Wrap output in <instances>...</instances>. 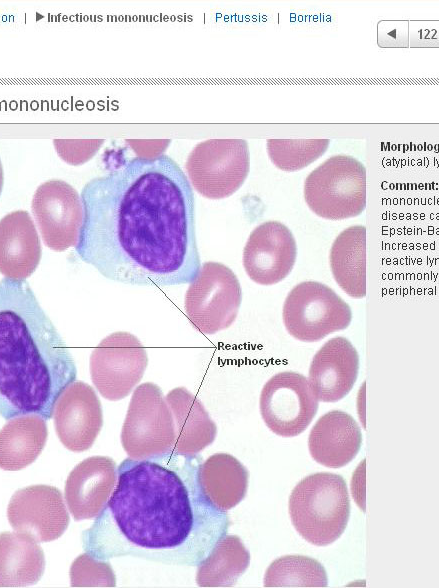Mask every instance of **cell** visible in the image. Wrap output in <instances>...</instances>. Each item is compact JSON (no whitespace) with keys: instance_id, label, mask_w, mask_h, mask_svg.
Listing matches in <instances>:
<instances>
[{"instance_id":"cell-8","label":"cell","mask_w":439,"mask_h":588,"mask_svg":"<svg viewBox=\"0 0 439 588\" xmlns=\"http://www.w3.org/2000/svg\"><path fill=\"white\" fill-rule=\"evenodd\" d=\"M175 426L170 407L152 382L138 385L129 402L121 430V444L132 459L172 452Z\"/></svg>"},{"instance_id":"cell-31","label":"cell","mask_w":439,"mask_h":588,"mask_svg":"<svg viewBox=\"0 0 439 588\" xmlns=\"http://www.w3.org/2000/svg\"><path fill=\"white\" fill-rule=\"evenodd\" d=\"M2 187H3V169H2V164L0 161V194L2 191Z\"/></svg>"},{"instance_id":"cell-29","label":"cell","mask_w":439,"mask_h":588,"mask_svg":"<svg viewBox=\"0 0 439 588\" xmlns=\"http://www.w3.org/2000/svg\"><path fill=\"white\" fill-rule=\"evenodd\" d=\"M103 139H54L53 144L61 159L71 165L90 160L103 144Z\"/></svg>"},{"instance_id":"cell-26","label":"cell","mask_w":439,"mask_h":588,"mask_svg":"<svg viewBox=\"0 0 439 588\" xmlns=\"http://www.w3.org/2000/svg\"><path fill=\"white\" fill-rule=\"evenodd\" d=\"M328 578L323 565L304 555H286L267 568L264 586L268 588H324Z\"/></svg>"},{"instance_id":"cell-6","label":"cell","mask_w":439,"mask_h":588,"mask_svg":"<svg viewBox=\"0 0 439 588\" xmlns=\"http://www.w3.org/2000/svg\"><path fill=\"white\" fill-rule=\"evenodd\" d=\"M241 301L235 273L222 263L205 262L185 293V314L194 329L213 335L234 323Z\"/></svg>"},{"instance_id":"cell-1","label":"cell","mask_w":439,"mask_h":588,"mask_svg":"<svg viewBox=\"0 0 439 588\" xmlns=\"http://www.w3.org/2000/svg\"><path fill=\"white\" fill-rule=\"evenodd\" d=\"M81 199L76 252L105 278L167 287L197 276L193 190L169 156L123 159L89 181Z\"/></svg>"},{"instance_id":"cell-15","label":"cell","mask_w":439,"mask_h":588,"mask_svg":"<svg viewBox=\"0 0 439 588\" xmlns=\"http://www.w3.org/2000/svg\"><path fill=\"white\" fill-rule=\"evenodd\" d=\"M52 417L58 438L73 452L89 449L103 425L102 407L94 389L77 380L58 397Z\"/></svg>"},{"instance_id":"cell-7","label":"cell","mask_w":439,"mask_h":588,"mask_svg":"<svg viewBox=\"0 0 439 588\" xmlns=\"http://www.w3.org/2000/svg\"><path fill=\"white\" fill-rule=\"evenodd\" d=\"M185 170L190 185L203 197L224 199L241 188L250 170L244 139H209L189 153Z\"/></svg>"},{"instance_id":"cell-9","label":"cell","mask_w":439,"mask_h":588,"mask_svg":"<svg viewBox=\"0 0 439 588\" xmlns=\"http://www.w3.org/2000/svg\"><path fill=\"white\" fill-rule=\"evenodd\" d=\"M282 319L288 333L302 342H317L346 329L352 321L350 306L329 286L304 281L285 298Z\"/></svg>"},{"instance_id":"cell-13","label":"cell","mask_w":439,"mask_h":588,"mask_svg":"<svg viewBox=\"0 0 439 588\" xmlns=\"http://www.w3.org/2000/svg\"><path fill=\"white\" fill-rule=\"evenodd\" d=\"M7 517L14 531L36 542L59 538L70 521L61 492L48 485L29 486L15 492L8 504Z\"/></svg>"},{"instance_id":"cell-11","label":"cell","mask_w":439,"mask_h":588,"mask_svg":"<svg viewBox=\"0 0 439 588\" xmlns=\"http://www.w3.org/2000/svg\"><path fill=\"white\" fill-rule=\"evenodd\" d=\"M318 402L305 376L283 371L264 384L259 408L263 421L273 433L295 437L313 420Z\"/></svg>"},{"instance_id":"cell-28","label":"cell","mask_w":439,"mask_h":588,"mask_svg":"<svg viewBox=\"0 0 439 588\" xmlns=\"http://www.w3.org/2000/svg\"><path fill=\"white\" fill-rule=\"evenodd\" d=\"M70 580L72 587H114L116 582L110 563L87 552L72 563Z\"/></svg>"},{"instance_id":"cell-24","label":"cell","mask_w":439,"mask_h":588,"mask_svg":"<svg viewBox=\"0 0 439 588\" xmlns=\"http://www.w3.org/2000/svg\"><path fill=\"white\" fill-rule=\"evenodd\" d=\"M44 568V553L33 538L16 531L0 534V587L35 584Z\"/></svg>"},{"instance_id":"cell-25","label":"cell","mask_w":439,"mask_h":588,"mask_svg":"<svg viewBox=\"0 0 439 588\" xmlns=\"http://www.w3.org/2000/svg\"><path fill=\"white\" fill-rule=\"evenodd\" d=\"M250 564V553L242 540L225 534L197 564L196 582L200 587H231Z\"/></svg>"},{"instance_id":"cell-21","label":"cell","mask_w":439,"mask_h":588,"mask_svg":"<svg viewBox=\"0 0 439 588\" xmlns=\"http://www.w3.org/2000/svg\"><path fill=\"white\" fill-rule=\"evenodd\" d=\"M198 481L207 499L219 510L227 511L244 499L249 472L232 455L216 453L200 462Z\"/></svg>"},{"instance_id":"cell-2","label":"cell","mask_w":439,"mask_h":588,"mask_svg":"<svg viewBox=\"0 0 439 588\" xmlns=\"http://www.w3.org/2000/svg\"><path fill=\"white\" fill-rule=\"evenodd\" d=\"M201 461L173 452L124 459L105 507L83 532L84 550L99 560L133 556L197 566L230 525L199 485Z\"/></svg>"},{"instance_id":"cell-16","label":"cell","mask_w":439,"mask_h":588,"mask_svg":"<svg viewBox=\"0 0 439 588\" xmlns=\"http://www.w3.org/2000/svg\"><path fill=\"white\" fill-rule=\"evenodd\" d=\"M359 354L345 337L326 341L309 367L308 383L318 401L337 402L353 388L359 372Z\"/></svg>"},{"instance_id":"cell-19","label":"cell","mask_w":439,"mask_h":588,"mask_svg":"<svg viewBox=\"0 0 439 588\" xmlns=\"http://www.w3.org/2000/svg\"><path fill=\"white\" fill-rule=\"evenodd\" d=\"M41 245L28 212L8 213L0 220V273L12 280H25L37 268Z\"/></svg>"},{"instance_id":"cell-18","label":"cell","mask_w":439,"mask_h":588,"mask_svg":"<svg viewBox=\"0 0 439 588\" xmlns=\"http://www.w3.org/2000/svg\"><path fill=\"white\" fill-rule=\"evenodd\" d=\"M362 444L361 429L354 418L340 410L321 416L308 437L311 457L329 468H340L351 462Z\"/></svg>"},{"instance_id":"cell-23","label":"cell","mask_w":439,"mask_h":588,"mask_svg":"<svg viewBox=\"0 0 439 588\" xmlns=\"http://www.w3.org/2000/svg\"><path fill=\"white\" fill-rule=\"evenodd\" d=\"M45 419L37 414L10 418L0 430V468L16 471L39 456L47 440Z\"/></svg>"},{"instance_id":"cell-30","label":"cell","mask_w":439,"mask_h":588,"mask_svg":"<svg viewBox=\"0 0 439 588\" xmlns=\"http://www.w3.org/2000/svg\"><path fill=\"white\" fill-rule=\"evenodd\" d=\"M128 145L140 158H155L163 155L170 140H126Z\"/></svg>"},{"instance_id":"cell-3","label":"cell","mask_w":439,"mask_h":588,"mask_svg":"<svg viewBox=\"0 0 439 588\" xmlns=\"http://www.w3.org/2000/svg\"><path fill=\"white\" fill-rule=\"evenodd\" d=\"M63 338L25 280L0 281V414L52 418L63 390L76 379Z\"/></svg>"},{"instance_id":"cell-27","label":"cell","mask_w":439,"mask_h":588,"mask_svg":"<svg viewBox=\"0 0 439 588\" xmlns=\"http://www.w3.org/2000/svg\"><path fill=\"white\" fill-rule=\"evenodd\" d=\"M329 142V139H267L266 147L271 162L278 169L294 172L321 157Z\"/></svg>"},{"instance_id":"cell-10","label":"cell","mask_w":439,"mask_h":588,"mask_svg":"<svg viewBox=\"0 0 439 588\" xmlns=\"http://www.w3.org/2000/svg\"><path fill=\"white\" fill-rule=\"evenodd\" d=\"M147 364V352L140 340L129 332H115L93 349L91 380L104 398L121 400L140 382Z\"/></svg>"},{"instance_id":"cell-20","label":"cell","mask_w":439,"mask_h":588,"mask_svg":"<svg viewBox=\"0 0 439 588\" xmlns=\"http://www.w3.org/2000/svg\"><path fill=\"white\" fill-rule=\"evenodd\" d=\"M165 399L175 426L172 452L183 456L198 455L215 440L216 424L201 401L185 387L170 390Z\"/></svg>"},{"instance_id":"cell-22","label":"cell","mask_w":439,"mask_h":588,"mask_svg":"<svg viewBox=\"0 0 439 588\" xmlns=\"http://www.w3.org/2000/svg\"><path fill=\"white\" fill-rule=\"evenodd\" d=\"M329 263L339 287L350 297L366 296V228L354 225L344 229L332 243Z\"/></svg>"},{"instance_id":"cell-14","label":"cell","mask_w":439,"mask_h":588,"mask_svg":"<svg viewBox=\"0 0 439 588\" xmlns=\"http://www.w3.org/2000/svg\"><path fill=\"white\" fill-rule=\"evenodd\" d=\"M297 245L292 232L278 221H267L250 233L242 263L248 277L264 286L277 284L292 271Z\"/></svg>"},{"instance_id":"cell-17","label":"cell","mask_w":439,"mask_h":588,"mask_svg":"<svg viewBox=\"0 0 439 588\" xmlns=\"http://www.w3.org/2000/svg\"><path fill=\"white\" fill-rule=\"evenodd\" d=\"M117 481V467L107 456L77 464L65 483V501L74 520L94 519L105 507Z\"/></svg>"},{"instance_id":"cell-12","label":"cell","mask_w":439,"mask_h":588,"mask_svg":"<svg viewBox=\"0 0 439 588\" xmlns=\"http://www.w3.org/2000/svg\"><path fill=\"white\" fill-rule=\"evenodd\" d=\"M31 207L47 247L61 252L77 245L84 211L73 186L57 179L44 182L36 189Z\"/></svg>"},{"instance_id":"cell-4","label":"cell","mask_w":439,"mask_h":588,"mask_svg":"<svg viewBox=\"0 0 439 588\" xmlns=\"http://www.w3.org/2000/svg\"><path fill=\"white\" fill-rule=\"evenodd\" d=\"M289 515L295 530L307 542L327 546L345 531L350 499L344 478L338 474H311L293 488Z\"/></svg>"},{"instance_id":"cell-5","label":"cell","mask_w":439,"mask_h":588,"mask_svg":"<svg viewBox=\"0 0 439 588\" xmlns=\"http://www.w3.org/2000/svg\"><path fill=\"white\" fill-rule=\"evenodd\" d=\"M310 210L328 220L359 216L366 208V168L347 155H335L315 168L304 183Z\"/></svg>"}]
</instances>
